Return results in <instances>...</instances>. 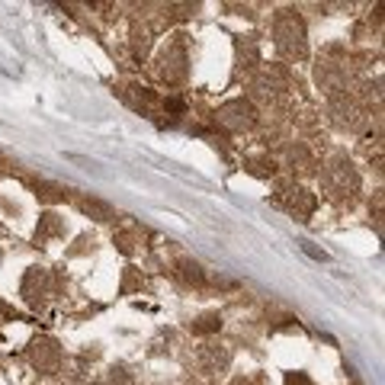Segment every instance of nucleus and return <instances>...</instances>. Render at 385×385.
Here are the masks:
<instances>
[{
	"mask_svg": "<svg viewBox=\"0 0 385 385\" xmlns=\"http://www.w3.org/2000/svg\"><path fill=\"white\" fill-rule=\"evenodd\" d=\"M222 328V318L219 315H202L199 321H193V331L196 334H212V331H219Z\"/></svg>",
	"mask_w": 385,
	"mask_h": 385,
	"instance_id": "f257e3e1",
	"label": "nucleus"
},
{
	"mask_svg": "<svg viewBox=\"0 0 385 385\" xmlns=\"http://www.w3.org/2000/svg\"><path fill=\"white\" fill-rule=\"evenodd\" d=\"M180 267H183V276H186V280H202V273H199V267H196V263H180Z\"/></svg>",
	"mask_w": 385,
	"mask_h": 385,
	"instance_id": "f03ea898",
	"label": "nucleus"
},
{
	"mask_svg": "<svg viewBox=\"0 0 385 385\" xmlns=\"http://www.w3.org/2000/svg\"><path fill=\"white\" fill-rule=\"evenodd\" d=\"M164 110H170V113H186V103H183V100H164Z\"/></svg>",
	"mask_w": 385,
	"mask_h": 385,
	"instance_id": "7ed1b4c3",
	"label": "nucleus"
},
{
	"mask_svg": "<svg viewBox=\"0 0 385 385\" xmlns=\"http://www.w3.org/2000/svg\"><path fill=\"white\" fill-rule=\"evenodd\" d=\"M286 385H308V376H302V372H289Z\"/></svg>",
	"mask_w": 385,
	"mask_h": 385,
	"instance_id": "20e7f679",
	"label": "nucleus"
}]
</instances>
